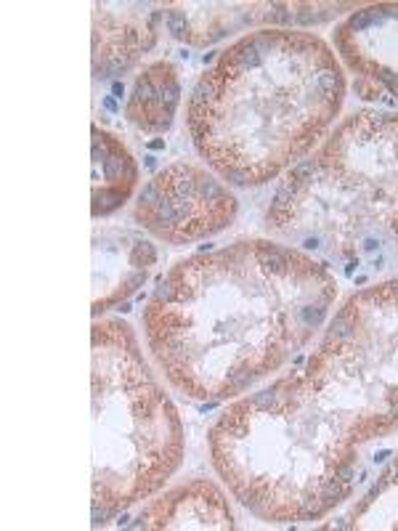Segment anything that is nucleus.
Masks as SVG:
<instances>
[{
	"instance_id": "nucleus-1",
	"label": "nucleus",
	"mask_w": 398,
	"mask_h": 531,
	"mask_svg": "<svg viewBox=\"0 0 398 531\" xmlns=\"http://www.w3.org/2000/svg\"><path fill=\"white\" fill-rule=\"evenodd\" d=\"M237 213V199L191 165H173L143 186L136 218L167 242H189L221 231Z\"/></svg>"
},
{
	"instance_id": "nucleus-2",
	"label": "nucleus",
	"mask_w": 398,
	"mask_h": 531,
	"mask_svg": "<svg viewBox=\"0 0 398 531\" xmlns=\"http://www.w3.org/2000/svg\"><path fill=\"white\" fill-rule=\"evenodd\" d=\"M138 181V167L127 149L93 125V218L109 216L125 205Z\"/></svg>"
},
{
	"instance_id": "nucleus-3",
	"label": "nucleus",
	"mask_w": 398,
	"mask_h": 531,
	"mask_svg": "<svg viewBox=\"0 0 398 531\" xmlns=\"http://www.w3.org/2000/svg\"><path fill=\"white\" fill-rule=\"evenodd\" d=\"M178 96V77L170 61H157L136 80L127 101V120L146 133H165L173 122Z\"/></svg>"
},
{
	"instance_id": "nucleus-4",
	"label": "nucleus",
	"mask_w": 398,
	"mask_h": 531,
	"mask_svg": "<svg viewBox=\"0 0 398 531\" xmlns=\"http://www.w3.org/2000/svg\"><path fill=\"white\" fill-rule=\"evenodd\" d=\"M165 21H167V30L173 32V37H186L189 35V24H186V14L183 11H165Z\"/></svg>"
}]
</instances>
